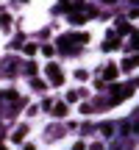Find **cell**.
I'll use <instances>...</instances> for the list:
<instances>
[{
  "instance_id": "cell-7",
  "label": "cell",
  "mask_w": 139,
  "mask_h": 150,
  "mask_svg": "<svg viewBox=\"0 0 139 150\" xmlns=\"http://www.w3.org/2000/svg\"><path fill=\"white\" fill-rule=\"evenodd\" d=\"M117 31L128 36V33H131V25H128V22H125V20H120V22H117Z\"/></svg>"
},
{
  "instance_id": "cell-1",
  "label": "cell",
  "mask_w": 139,
  "mask_h": 150,
  "mask_svg": "<svg viewBox=\"0 0 139 150\" xmlns=\"http://www.w3.org/2000/svg\"><path fill=\"white\" fill-rule=\"evenodd\" d=\"M84 42H86V33H67V36L59 39V50L72 56V45H84Z\"/></svg>"
},
{
  "instance_id": "cell-8",
  "label": "cell",
  "mask_w": 139,
  "mask_h": 150,
  "mask_svg": "<svg viewBox=\"0 0 139 150\" xmlns=\"http://www.w3.org/2000/svg\"><path fill=\"white\" fill-rule=\"evenodd\" d=\"M25 56H36V45H25Z\"/></svg>"
},
{
  "instance_id": "cell-10",
  "label": "cell",
  "mask_w": 139,
  "mask_h": 150,
  "mask_svg": "<svg viewBox=\"0 0 139 150\" xmlns=\"http://www.w3.org/2000/svg\"><path fill=\"white\" fill-rule=\"evenodd\" d=\"M103 3H114V0H103Z\"/></svg>"
},
{
  "instance_id": "cell-4",
  "label": "cell",
  "mask_w": 139,
  "mask_h": 150,
  "mask_svg": "<svg viewBox=\"0 0 139 150\" xmlns=\"http://www.w3.org/2000/svg\"><path fill=\"white\" fill-rule=\"evenodd\" d=\"M114 78H117V67H114V64H109L106 70H103V81H114Z\"/></svg>"
},
{
  "instance_id": "cell-9",
  "label": "cell",
  "mask_w": 139,
  "mask_h": 150,
  "mask_svg": "<svg viewBox=\"0 0 139 150\" xmlns=\"http://www.w3.org/2000/svg\"><path fill=\"white\" fill-rule=\"evenodd\" d=\"M59 6H61L59 11H67V6H70V0H59Z\"/></svg>"
},
{
  "instance_id": "cell-6",
  "label": "cell",
  "mask_w": 139,
  "mask_h": 150,
  "mask_svg": "<svg viewBox=\"0 0 139 150\" xmlns=\"http://www.w3.org/2000/svg\"><path fill=\"white\" fill-rule=\"evenodd\" d=\"M53 114H56V117H64V114H67V106H64V103H56V106H53Z\"/></svg>"
},
{
  "instance_id": "cell-11",
  "label": "cell",
  "mask_w": 139,
  "mask_h": 150,
  "mask_svg": "<svg viewBox=\"0 0 139 150\" xmlns=\"http://www.w3.org/2000/svg\"><path fill=\"white\" fill-rule=\"evenodd\" d=\"M25 150H33V147H31V145H28V147H25Z\"/></svg>"
},
{
  "instance_id": "cell-2",
  "label": "cell",
  "mask_w": 139,
  "mask_h": 150,
  "mask_svg": "<svg viewBox=\"0 0 139 150\" xmlns=\"http://www.w3.org/2000/svg\"><path fill=\"white\" fill-rule=\"evenodd\" d=\"M48 78H50V83H61L64 75H61V70H59L56 64H48Z\"/></svg>"
},
{
  "instance_id": "cell-5",
  "label": "cell",
  "mask_w": 139,
  "mask_h": 150,
  "mask_svg": "<svg viewBox=\"0 0 139 150\" xmlns=\"http://www.w3.org/2000/svg\"><path fill=\"white\" fill-rule=\"evenodd\" d=\"M136 64H139V53H136V56H131V59H125V61H123V70H134Z\"/></svg>"
},
{
  "instance_id": "cell-3",
  "label": "cell",
  "mask_w": 139,
  "mask_h": 150,
  "mask_svg": "<svg viewBox=\"0 0 139 150\" xmlns=\"http://www.w3.org/2000/svg\"><path fill=\"white\" fill-rule=\"evenodd\" d=\"M131 92H134V86H117V89H114V97H111V103L123 100V97H131Z\"/></svg>"
}]
</instances>
